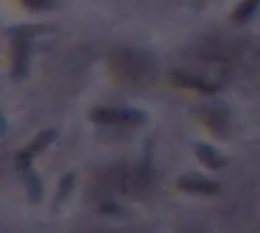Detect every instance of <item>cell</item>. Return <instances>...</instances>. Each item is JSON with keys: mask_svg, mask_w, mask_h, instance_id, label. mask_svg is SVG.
<instances>
[{"mask_svg": "<svg viewBox=\"0 0 260 233\" xmlns=\"http://www.w3.org/2000/svg\"><path fill=\"white\" fill-rule=\"evenodd\" d=\"M71 186H73V172H67L63 178H61V184H59V192H57V205L63 201V199H67L69 197V192H71Z\"/></svg>", "mask_w": 260, "mask_h": 233, "instance_id": "8992f818", "label": "cell"}, {"mask_svg": "<svg viewBox=\"0 0 260 233\" xmlns=\"http://www.w3.org/2000/svg\"><path fill=\"white\" fill-rule=\"evenodd\" d=\"M181 188L185 190H191V192H213L217 186L213 182H207V180H201V178H183L179 182Z\"/></svg>", "mask_w": 260, "mask_h": 233, "instance_id": "277c9868", "label": "cell"}, {"mask_svg": "<svg viewBox=\"0 0 260 233\" xmlns=\"http://www.w3.org/2000/svg\"><path fill=\"white\" fill-rule=\"evenodd\" d=\"M4 130H6V124H4V118L0 115V134H4Z\"/></svg>", "mask_w": 260, "mask_h": 233, "instance_id": "9c48e42d", "label": "cell"}, {"mask_svg": "<svg viewBox=\"0 0 260 233\" xmlns=\"http://www.w3.org/2000/svg\"><path fill=\"white\" fill-rule=\"evenodd\" d=\"M24 184H26V190H28V197H30V201H41V190H43V186H41V180H39V176L32 172V170H28V168H24Z\"/></svg>", "mask_w": 260, "mask_h": 233, "instance_id": "5b68a950", "label": "cell"}, {"mask_svg": "<svg viewBox=\"0 0 260 233\" xmlns=\"http://www.w3.org/2000/svg\"><path fill=\"white\" fill-rule=\"evenodd\" d=\"M55 138V130H47V132H41L35 140H32V144L26 148V150H22L20 154H18V166L20 168H26L28 166V162H30V158L32 156H37L43 148H47L49 146V142Z\"/></svg>", "mask_w": 260, "mask_h": 233, "instance_id": "7a4b0ae2", "label": "cell"}, {"mask_svg": "<svg viewBox=\"0 0 260 233\" xmlns=\"http://www.w3.org/2000/svg\"><path fill=\"white\" fill-rule=\"evenodd\" d=\"M28 6H35V8H39V6H45L47 4V0H24Z\"/></svg>", "mask_w": 260, "mask_h": 233, "instance_id": "ba28073f", "label": "cell"}, {"mask_svg": "<svg viewBox=\"0 0 260 233\" xmlns=\"http://www.w3.org/2000/svg\"><path fill=\"white\" fill-rule=\"evenodd\" d=\"M197 152L201 154V160H203L205 164H209V166H217V164H219V160H215L217 156H215L213 150H209V148H205V146H199Z\"/></svg>", "mask_w": 260, "mask_h": 233, "instance_id": "52a82bcc", "label": "cell"}, {"mask_svg": "<svg viewBox=\"0 0 260 233\" xmlns=\"http://www.w3.org/2000/svg\"><path fill=\"white\" fill-rule=\"evenodd\" d=\"M89 118L98 124H138L144 120L142 113L136 109H118V107H95L91 109Z\"/></svg>", "mask_w": 260, "mask_h": 233, "instance_id": "6da1fadb", "label": "cell"}, {"mask_svg": "<svg viewBox=\"0 0 260 233\" xmlns=\"http://www.w3.org/2000/svg\"><path fill=\"white\" fill-rule=\"evenodd\" d=\"M26 59H28V49L22 38L14 43V75L20 77L26 71Z\"/></svg>", "mask_w": 260, "mask_h": 233, "instance_id": "3957f363", "label": "cell"}]
</instances>
